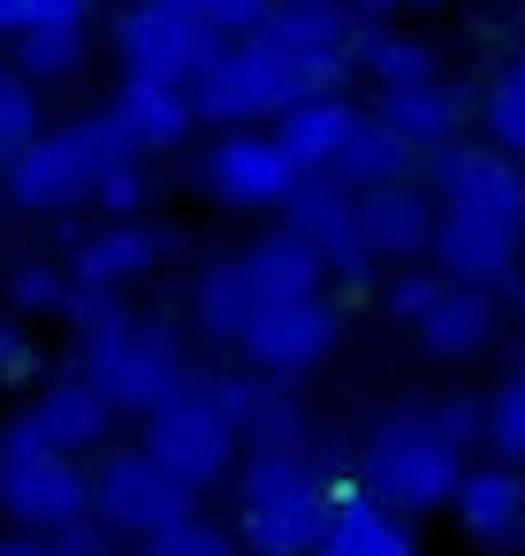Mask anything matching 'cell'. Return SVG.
Returning <instances> with one entry per match:
<instances>
[{"label": "cell", "instance_id": "obj_23", "mask_svg": "<svg viewBox=\"0 0 525 556\" xmlns=\"http://www.w3.org/2000/svg\"><path fill=\"white\" fill-rule=\"evenodd\" d=\"M350 130H358V108H350L343 92H320V100H297V108L274 123V146L297 161V176H328L335 153L350 146Z\"/></svg>", "mask_w": 525, "mask_h": 556}, {"label": "cell", "instance_id": "obj_43", "mask_svg": "<svg viewBox=\"0 0 525 556\" xmlns=\"http://www.w3.org/2000/svg\"><path fill=\"white\" fill-rule=\"evenodd\" d=\"M0 556H62V541H39V533H0Z\"/></svg>", "mask_w": 525, "mask_h": 556}, {"label": "cell", "instance_id": "obj_2", "mask_svg": "<svg viewBox=\"0 0 525 556\" xmlns=\"http://www.w3.org/2000/svg\"><path fill=\"white\" fill-rule=\"evenodd\" d=\"M335 510L328 457H244L236 472V533L244 556H312Z\"/></svg>", "mask_w": 525, "mask_h": 556}, {"label": "cell", "instance_id": "obj_10", "mask_svg": "<svg viewBox=\"0 0 525 556\" xmlns=\"http://www.w3.org/2000/svg\"><path fill=\"white\" fill-rule=\"evenodd\" d=\"M335 343H343V305H335V298L259 305V313H252V328L236 336L244 374H267V381H305Z\"/></svg>", "mask_w": 525, "mask_h": 556}, {"label": "cell", "instance_id": "obj_20", "mask_svg": "<svg viewBox=\"0 0 525 556\" xmlns=\"http://www.w3.org/2000/svg\"><path fill=\"white\" fill-rule=\"evenodd\" d=\"M107 115L123 123V138H130L145 161H153V153H176V146L191 138V123H199L191 92H183V85H153V77H123V92H115Z\"/></svg>", "mask_w": 525, "mask_h": 556}, {"label": "cell", "instance_id": "obj_8", "mask_svg": "<svg viewBox=\"0 0 525 556\" xmlns=\"http://www.w3.org/2000/svg\"><path fill=\"white\" fill-rule=\"evenodd\" d=\"M221 31L199 16V9H161V0H138V9L115 24V54H123V77H153V85H199L214 62H221Z\"/></svg>", "mask_w": 525, "mask_h": 556}, {"label": "cell", "instance_id": "obj_12", "mask_svg": "<svg viewBox=\"0 0 525 556\" xmlns=\"http://www.w3.org/2000/svg\"><path fill=\"white\" fill-rule=\"evenodd\" d=\"M297 161L274 146V130H221L214 153H199V191L214 206H236V214H267V206H290L297 191Z\"/></svg>", "mask_w": 525, "mask_h": 556}, {"label": "cell", "instance_id": "obj_13", "mask_svg": "<svg viewBox=\"0 0 525 556\" xmlns=\"http://www.w3.org/2000/svg\"><path fill=\"white\" fill-rule=\"evenodd\" d=\"M419 184L449 206V214H479L502 229H525V168L495 146H441L419 161Z\"/></svg>", "mask_w": 525, "mask_h": 556}, {"label": "cell", "instance_id": "obj_1", "mask_svg": "<svg viewBox=\"0 0 525 556\" xmlns=\"http://www.w3.org/2000/svg\"><path fill=\"white\" fill-rule=\"evenodd\" d=\"M472 472L464 450L441 442L426 404H381L358 434V488L404 518H426L441 503H457V480Z\"/></svg>", "mask_w": 525, "mask_h": 556}, {"label": "cell", "instance_id": "obj_21", "mask_svg": "<svg viewBox=\"0 0 525 556\" xmlns=\"http://www.w3.org/2000/svg\"><path fill=\"white\" fill-rule=\"evenodd\" d=\"M312 556H419V533H411L404 510H388V503H373L366 488H350V495H335L328 533H320Z\"/></svg>", "mask_w": 525, "mask_h": 556}, {"label": "cell", "instance_id": "obj_17", "mask_svg": "<svg viewBox=\"0 0 525 556\" xmlns=\"http://www.w3.org/2000/svg\"><path fill=\"white\" fill-rule=\"evenodd\" d=\"M457 526H464V541L472 548H487V556H510L517 541H525V472L517 465H472L464 480H457Z\"/></svg>", "mask_w": 525, "mask_h": 556}, {"label": "cell", "instance_id": "obj_27", "mask_svg": "<svg viewBox=\"0 0 525 556\" xmlns=\"http://www.w3.org/2000/svg\"><path fill=\"white\" fill-rule=\"evenodd\" d=\"M252 313H259V298H252L244 260H236V252H229V260H206V267L191 275V328H199V336L236 343V336L252 328Z\"/></svg>", "mask_w": 525, "mask_h": 556}, {"label": "cell", "instance_id": "obj_30", "mask_svg": "<svg viewBox=\"0 0 525 556\" xmlns=\"http://www.w3.org/2000/svg\"><path fill=\"white\" fill-rule=\"evenodd\" d=\"M77 62H85V24H31L16 39V70L31 85H62V77H77Z\"/></svg>", "mask_w": 525, "mask_h": 556}, {"label": "cell", "instance_id": "obj_38", "mask_svg": "<svg viewBox=\"0 0 525 556\" xmlns=\"http://www.w3.org/2000/svg\"><path fill=\"white\" fill-rule=\"evenodd\" d=\"M199 16H206L229 47H244V39H259V31H267L274 0H199Z\"/></svg>", "mask_w": 525, "mask_h": 556}, {"label": "cell", "instance_id": "obj_37", "mask_svg": "<svg viewBox=\"0 0 525 556\" xmlns=\"http://www.w3.org/2000/svg\"><path fill=\"white\" fill-rule=\"evenodd\" d=\"M130 305H123V290H85V282H69V298H62V320L77 328V343L85 336H100V328H115Z\"/></svg>", "mask_w": 525, "mask_h": 556}, {"label": "cell", "instance_id": "obj_46", "mask_svg": "<svg viewBox=\"0 0 525 556\" xmlns=\"http://www.w3.org/2000/svg\"><path fill=\"white\" fill-rule=\"evenodd\" d=\"M274 9H343V0H274Z\"/></svg>", "mask_w": 525, "mask_h": 556}, {"label": "cell", "instance_id": "obj_28", "mask_svg": "<svg viewBox=\"0 0 525 556\" xmlns=\"http://www.w3.org/2000/svg\"><path fill=\"white\" fill-rule=\"evenodd\" d=\"M350 62L381 85V92H404V85H434V47L426 39H404L388 24H358L350 39Z\"/></svg>", "mask_w": 525, "mask_h": 556}, {"label": "cell", "instance_id": "obj_6", "mask_svg": "<svg viewBox=\"0 0 525 556\" xmlns=\"http://www.w3.org/2000/svg\"><path fill=\"white\" fill-rule=\"evenodd\" d=\"M0 518L16 533H39V541L92 526V472L77 457H62L54 442H39L31 419L0 427Z\"/></svg>", "mask_w": 525, "mask_h": 556}, {"label": "cell", "instance_id": "obj_14", "mask_svg": "<svg viewBox=\"0 0 525 556\" xmlns=\"http://www.w3.org/2000/svg\"><path fill=\"white\" fill-rule=\"evenodd\" d=\"M282 229H297L335 282H366L381 267L373 244H366V222H358V191H343L335 176H305L290 191V206H282Z\"/></svg>", "mask_w": 525, "mask_h": 556}, {"label": "cell", "instance_id": "obj_45", "mask_svg": "<svg viewBox=\"0 0 525 556\" xmlns=\"http://www.w3.org/2000/svg\"><path fill=\"white\" fill-rule=\"evenodd\" d=\"M343 9H350V24H388L396 0H343Z\"/></svg>", "mask_w": 525, "mask_h": 556}, {"label": "cell", "instance_id": "obj_34", "mask_svg": "<svg viewBox=\"0 0 525 556\" xmlns=\"http://www.w3.org/2000/svg\"><path fill=\"white\" fill-rule=\"evenodd\" d=\"M449 298V282L434 275V267H388V282H381V305H388V320H426L434 305Z\"/></svg>", "mask_w": 525, "mask_h": 556}, {"label": "cell", "instance_id": "obj_25", "mask_svg": "<svg viewBox=\"0 0 525 556\" xmlns=\"http://www.w3.org/2000/svg\"><path fill=\"white\" fill-rule=\"evenodd\" d=\"M495 328H502L495 290H457V282H449V298H441V305L419 320V351H426V358L464 366V358H479V351L495 343Z\"/></svg>", "mask_w": 525, "mask_h": 556}, {"label": "cell", "instance_id": "obj_32", "mask_svg": "<svg viewBox=\"0 0 525 556\" xmlns=\"http://www.w3.org/2000/svg\"><path fill=\"white\" fill-rule=\"evenodd\" d=\"M479 123H487V146H495V153L525 161V62H510V70L487 85V100H479Z\"/></svg>", "mask_w": 525, "mask_h": 556}, {"label": "cell", "instance_id": "obj_33", "mask_svg": "<svg viewBox=\"0 0 525 556\" xmlns=\"http://www.w3.org/2000/svg\"><path fill=\"white\" fill-rule=\"evenodd\" d=\"M0 298H9L16 320L62 313V298H69V267H54V260H16L9 275H0Z\"/></svg>", "mask_w": 525, "mask_h": 556}, {"label": "cell", "instance_id": "obj_5", "mask_svg": "<svg viewBox=\"0 0 525 556\" xmlns=\"http://www.w3.org/2000/svg\"><path fill=\"white\" fill-rule=\"evenodd\" d=\"M77 374H92L107 389V404L115 412H138V419H153L168 396H183L199 381L191 358H183V336L161 313H123L115 328L85 336L77 343Z\"/></svg>", "mask_w": 525, "mask_h": 556}, {"label": "cell", "instance_id": "obj_18", "mask_svg": "<svg viewBox=\"0 0 525 556\" xmlns=\"http://www.w3.org/2000/svg\"><path fill=\"white\" fill-rule=\"evenodd\" d=\"M168 252H176V237H168L161 222H107V229H92V237L69 252V282H85V290H130V282H145Z\"/></svg>", "mask_w": 525, "mask_h": 556}, {"label": "cell", "instance_id": "obj_16", "mask_svg": "<svg viewBox=\"0 0 525 556\" xmlns=\"http://www.w3.org/2000/svg\"><path fill=\"white\" fill-rule=\"evenodd\" d=\"M358 222H366V244L381 267H419L434 252V229H441V199L411 176V184H388V191H366L358 199Z\"/></svg>", "mask_w": 525, "mask_h": 556}, {"label": "cell", "instance_id": "obj_24", "mask_svg": "<svg viewBox=\"0 0 525 556\" xmlns=\"http://www.w3.org/2000/svg\"><path fill=\"white\" fill-rule=\"evenodd\" d=\"M419 161H426V153H419V146H404V138H396V130H388L381 115H358L350 146L335 153V168H328V176H335L343 191H358V199H366V191L411 184V176H419Z\"/></svg>", "mask_w": 525, "mask_h": 556}, {"label": "cell", "instance_id": "obj_48", "mask_svg": "<svg viewBox=\"0 0 525 556\" xmlns=\"http://www.w3.org/2000/svg\"><path fill=\"white\" fill-rule=\"evenodd\" d=\"M123 9H138V0H123Z\"/></svg>", "mask_w": 525, "mask_h": 556}, {"label": "cell", "instance_id": "obj_3", "mask_svg": "<svg viewBox=\"0 0 525 556\" xmlns=\"http://www.w3.org/2000/svg\"><path fill=\"white\" fill-rule=\"evenodd\" d=\"M320 92H343V70H320V62L274 54L267 39H244V47H221V62L191 85V108H199V123L259 130V123H282L297 100H320Z\"/></svg>", "mask_w": 525, "mask_h": 556}, {"label": "cell", "instance_id": "obj_40", "mask_svg": "<svg viewBox=\"0 0 525 556\" xmlns=\"http://www.w3.org/2000/svg\"><path fill=\"white\" fill-rule=\"evenodd\" d=\"M0 374H31V336L16 320H0Z\"/></svg>", "mask_w": 525, "mask_h": 556}, {"label": "cell", "instance_id": "obj_19", "mask_svg": "<svg viewBox=\"0 0 525 556\" xmlns=\"http://www.w3.org/2000/svg\"><path fill=\"white\" fill-rule=\"evenodd\" d=\"M24 419H31L39 442H54L62 457H92V450L115 434V404H107V389H100L92 374H62V381H47V389L31 396Z\"/></svg>", "mask_w": 525, "mask_h": 556}, {"label": "cell", "instance_id": "obj_39", "mask_svg": "<svg viewBox=\"0 0 525 556\" xmlns=\"http://www.w3.org/2000/svg\"><path fill=\"white\" fill-rule=\"evenodd\" d=\"M145 199H153V168H145V161H130V168H115V176L100 184V199H92V206H100L107 222H138V206H145Z\"/></svg>", "mask_w": 525, "mask_h": 556}, {"label": "cell", "instance_id": "obj_29", "mask_svg": "<svg viewBox=\"0 0 525 556\" xmlns=\"http://www.w3.org/2000/svg\"><path fill=\"white\" fill-rule=\"evenodd\" d=\"M47 138V115H39V85L24 70H0V176H9L31 146Z\"/></svg>", "mask_w": 525, "mask_h": 556}, {"label": "cell", "instance_id": "obj_44", "mask_svg": "<svg viewBox=\"0 0 525 556\" xmlns=\"http://www.w3.org/2000/svg\"><path fill=\"white\" fill-rule=\"evenodd\" d=\"M31 31V0H0V39H24Z\"/></svg>", "mask_w": 525, "mask_h": 556}, {"label": "cell", "instance_id": "obj_7", "mask_svg": "<svg viewBox=\"0 0 525 556\" xmlns=\"http://www.w3.org/2000/svg\"><path fill=\"white\" fill-rule=\"evenodd\" d=\"M236 442H244V434H236V419H229V404L214 396V374H206V381H191L183 396H168V404L145 419V442H138V450H153L191 495H206V488L236 465Z\"/></svg>", "mask_w": 525, "mask_h": 556}, {"label": "cell", "instance_id": "obj_9", "mask_svg": "<svg viewBox=\"0 0 525 556\" xmlns=\"http://www.w3.org/2000/svg\"><path fill=\"white\" fill-rule=\"evenodd\" d=\"M191 503H199V495H191L153 450H115V457H100V472H92V518H100L107 533L153 541V533L199 518Z\"/></svg>", "mask_w": 525, "mask_h": 556}, {"label": "cell", "instance_id": "obj_4", "mask_svg": "<svg viewBox=\"0 0 525 556\" xmlns=\"http://www.w3.org/2000/svg\"><path fill=\"white\" fill-rule=\"evenodd\" d=\"M130 161H145V153L123 138L115 115H77V123L47 130V138L9 168V199H16L24 214H77V206H92L100 184H107L115 168H130Z\"/></svg>", "mask_w": 525, "mask_h": 556}, {"label": "cell", "instance_id": "obj_36", "mask_svg": "<svg viewBox=\"0 0 525 556\" xmlns=\"http://www.w3.org/2000/svg\"><path fill=\"white\" fill-rule=\"evenodd\" d=\"M138 556H236V541H229L214 518H183V526H168V533L138 541Z\"/></svg>", "mask_w": 525, "mask_h": 556}, {"label": "cell", "instance_id": "obj_31", "mask_svg": "<svg viewBox=\"0 0 525 556\" xmlns=\"http://www.w3.org/2000/svg\"><path fill=\"white\" fill-rule=\"evenodd\" d=\"M487 457L525 472V366H510L487 389Z\"/></svg>", "mask_w": 525, "mask_h": 556}, {"label": "cell", "instance_id": "obj_42", "mask_svg": "<svg viewBox=\"0 0 525 556\" xmlns=\"http://www.w3.org/2000/svg\"><path fill=\"white\" fill-rule=\"evenodd\" d=\"M92 0H31V24H85Z\"/></svg>", "mask_w": 525, "mask_h": 556}, {"label": "cell", "instance_id": "obj_47", "mask_svg": "<svg viewBox=\"0 0 525 556\" xmlns=\"http://www.w3.org/2000/svg\"><path fill=\"white\" fill-rule=\"evenodd\" d=\"M411 9H434V0H411Z\"/></svg>", "mask_w": 525, "mask_h": 556}, {"label": "cell", "instance_id": "obj_15", "mask_svg": "<svg viewBox=\"0 0 525 556\" xmlns=\"http://www.w3.org/2000/svg\"><path fill=\"white\" fill-rule=\"evenodd\" d=\"M517 252H525V229H502V222H479V214H449L441 206V229H434V275L457 282V290H502L517 275Z\"/></svg>", "mask_w": 525, "mask_h": 556}, {"label": "cell", "instance_id": "obj_41", "mask_svg": "<svg viewBox=\"0 0 525 556\" xmlns=\"http://www.w3.org/2000/svg\"><path fill=\"white\" fill-rule=\"evenodd\" d=\"M62 556H115V541H107V526L92 518V526H77V533H62Z\"/></svg>", "mask_w": 525, "mask_h": 556}, {"label": "cell", "instance_id": "obj_22", "mask_svg": "<svg viewBox=\"0 0 525 556\" xmlns=\"http://www.w3.org/2000/svg\"><path fill=\"white\" fill-rule=\"evenodd\" d=\"M244 282H252V298L259 305H290V298H320V282H328V267H320V252L297 237V229H267V237H252L244 252Z\"/></svg>", "mask_w": 525, "mask_h": 556}, {"label": "cell", "instance_id": "obj_26", "mask_svg": "<svg viewBox=\"0 0 525 556\" xmlns=\"http://www.w3.org/2000/svg\"><path fill=\"white\" fill-rule=\"evenodd\" d=\"M373 115L404 138V146H419V153H441V146H457V123H464V92L457 85H404V92H381L373 100Z\"/></svg>", "mask_w": 525, "mask_h": 556}, {"label": "cell", "instance_id": "obj_11", "mask_svg": "<svg viewBox=\"0 0 525 556\" xmlns=\"http://www.w3.org/2000/svg\"><path fill=\"white\" fill-rule=\"evenodd\" d=\"M214 396L229 404L236 434L252 457H328L312 404L297 396V381H267V374H214Z\"/></svg>", "mask_w": 525, "mask_h": 556}, {"label": "cell", "instance_id": "obj_35", "mask_svg": "<svg viewBox=\"0 0 525 556\" xmlns=\"http://www.w3.org/2000/svg\"><path fill=\"white\" fill-rule=\"evenodd\" d=\"M426 412H434V427H441V442H449V450H464V457H472V450L487 442V396L457 389V396H434Z\"/></svg>", "mask_w": 525, "mask_h": 556}]
</instances>
